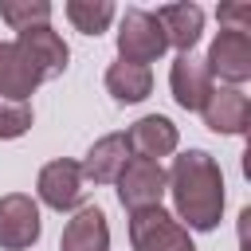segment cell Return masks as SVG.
<instances>
[{"label": "cell", "instance_id": "3957f363", "mask_svg": "<svg viewBox=\"0 0 251 251\" xmlns=\"http://www.w3.org/2000/svg\"><path fill=\"white\" fill-rule=\"evenodd\" d=\"M129 243L133 251H196L188 227L165 208L129 212Z\"/></svg>", "mask_w": 251, "mask_h": 251}, {"label": "cell", "instance_id": "4fadbf2b", "mask_svg": "<svg viewBox=\"0 0 251 251\" xmlns=\"http://www.w3.org/2000/svg\"><path fill=\"white\" fill-rule=\"evenodd\" d=\"M59 251H110V224H106V212L98 204H82L63 235H59Z\"/></svg>", "mask_w": 251, "mask_h": 251}, {"label": "cell", "instance_id": "9a60e30c", "mask_svg": "<svg viewBox=\"0 0 251 251\" xmlns=\"http://www.w3.org/2000/svg\"><path fill=\"white\" fill-rule=\"evenodd\" d=\"M106 90L114 102L122 106H133V102H145L149 90H153V71L149 67H137V63H110L106 67Z\"/></svg>", "mask_w": 251, "mask_h": 251}, {"label": "cell", "instance_id": "6da1fadb", "mask_svg": "<svg viewBox=\"0 0 251 251\" xmlns=\"http://www.w3.org/2000/svg\"><path fill=\"white\" fill-rule=\"evenodd\" d=\"M165 192H173L176 220L188 231H216L224 220V173L212 153L204 149H184L173 157L165 173Z\"/></svg>", "mask_w": 251, "mask_h": 251}, {"label": "cell", "instance_id": "7a4b0ae2", "mask_svg": "<svg viewBox=\"0 0 251 251\" xmlns=\"http://www.w3.org/2000/svg\"><path fill=\"white\" fill-rule=\"evenodd\" d=\"M165 51H169V43H165V31H161L157 16L145 12V8H126L122 20H118V59L149 67Z\"/></svg>", "mask_w": 251, "mask_h": 251}, {"label": "cell", "instance_id": "ac0fdd59", "mask_svg": "<svg viewBox=\"0 0 251 251\" xmlns=\"http://www.w3.org/2000/svg\"><path fill=\"white\" fill-rule=\"evenodd\" d=\"M0 20L20 35L27 27L51 24V4L47 0H0Z\"/></svg>", "mask_w": 251, "mask_h": 251}, {"label": "cell", "instance_id": "ba28073f", "mask_svg": "<svg viewBox=\"0 0 251 251\" xmlns=\"http://www.w3.org/2000/svg\"><path fill=\"white\" fill-rule=\"evenodd\" d=\"M204 126L212 133H227V137H243L251 126V98L239 86H212L204 110H200Z\"/></svg>", "mask_w": 251, "mask_h": 251}, {"label": "cell", "instance_id": "7c38bea8", "mask_svg": "<svg viewBox=\"0 0 251 251\" xmlns=\"http://www.w3.org/2000/svg\"><path fill=\"white\" fill-rule=\"evenodd\" d=\"M126 141H129V153H133V157L161 161V157L176 153L180 133H176V126H173L165 114H145V118H137V122L126 129Z\"/></svg>", "mask_w": 251, "mask_h": 251}, {"label": "cell", "instance_id": "52a82bcc", "mask_svg": "<svg viewBox=\"0 0 251 251\" xmlns=\"http://www.w3.org/2000/svg\"><path fill=\"white\" fill-rule=\"evenodd\" d=\"M43 231L39 204L27 192H8L0 196V247L4 251H27Z\"/></svg>", "mask_w": 251, "mask_h": 251}, {"label": "cell", "instance_id": "9c48e42d", "mask_svg": "<svg viewBox=\"0 0 251 251\" xmlns=\"http://www.w3.org/2000/svg\"><path fill=\"white\" fill-rule=\"evenodd\" d=\"M35 192H39V200H43L47 208H55V212L78 208V200H82V169H78V161H67V157L47 161V165L39 169Z\"/></svg>", "mask_w": 251, "mask_h": 251}, {"label": "cell", "instance_id": "d6986e66", "mask_svg": "<svg viewBox=\"0 0 251 251\" xmlns=\"http://www.w3.org/2000/svg\"><path fill=\"white\" fill-rule=\"evenodd\" d=\"M31 122H35V114H31L27 102H8V98H0V141L24 137V133L31 129Z\"/></svg>", "mask_w": 251, "mask_h": 251}, {"label": "cell", "instance_id": "30bf717a", "mask_svg": "<svg viewBox=\"0 0 251 251\" xmlns=\"http://www.w3.org/2000/svg\"><path fill=\"white\" fill-rule=\"evenodd\" d=\"M212 75H208V67H204V59L200 55H176L173 59V67H169V90H173V98H176V106L180 110H204V102H208V94H212Z\"/></svg>", "mask_w": 251, "mask_h": 251}, {"label": "cell", "instance_id": "ffe728a7", "mask_svg": "<svg viewBox=\"0 0 251 251\" xmlns=\"http://www.w3.org/2000/svg\"><path fill=\"white\" fill-rule=\"evenodd\" d=\"M220 24L227 31H251V4H224L220 8Z\"/></svg>", "mask_w": 251, "mask_h": 251}, {"label": "cell", "instance_id": "44dd1931", "mask_svg": "<svg viewBox=\"0 0 251 251\" xmlns=\"http://www.w3.org/2000/svg\"><path fill=\"white\" fill-rule=\"evenodd\" d=\"M0 51H4V43H0Z\"/></svg>", "mask_w": 251, "mask_h": 251}, {"label": "cell", "instance_id": "8fae6325", "mask_svg": "<svg viewBox=\"0 0 251 251\" xmlns=\"http://www.w3.org/2000/svg\"><path fill=\"white\" fill-rule=\"evenodd\" d=\"M153 16H157V24L165 31V43L176 47L180 55H192V47L204 35V8L184 0V4H161Z\"/></svg>", "mask_w": 251, "mask_h": 251}, {"label": "cell", "instance_id": "5b68a950", "mask_svg": "<svg viewBox=\"0 0 251 251\" xmlns=\"http://www.w3.org/2000/svg\"><path fill=\"white\" fill-rule=\"evenodd\" d=\"M12 47L27 59V67H31L39 78H59V75L67 71V63H71V47L63 43V35H59L51 24L20 31V35L12 39Z\"/></svg>", "mask_w": 251, "mask_h": 251}, {"label": "cell", "instance_id": "5bb4252c", "mask_svg": "<svg viewBox=\"0 0 251 251\" xmlns=\"http://www.w3.org/2000/svg\"><path fill=\"white\" fill-rule=\"evenodd\" d=\"M133 153H129V141H126V133H106V137H98L94 145H90V153L82 157V180H94V184H114L118 180V173L126 169V161H129Z\"/></svg>", "mask_w": 251, "mask_h": 251}, {"label": "cell", "instance_id": "e0dca14e", "mask_svg": "<svg viewBox=\"0 0 251 251\" xmlns=\"http://www.w3.org/2000/svg\"><path fill=\"white\" fill-rule=\"evenodd\" d=\"M114 16H118V8L110 0H67V20L82 35H102L114 24Z\"/></svg>", "mask_w": 251, "mask_h": 251}, {"label": "cell", "instance_id": "277c9868", "mask_svg": "<svg viewBox=\"0 0 251 251\" xmlns=\"http://www.w3.org/2000/svg\"><path fill=\"white\" fill-rule=\"evenodd\" d=\"M118 200L126 212H141V208H161V196H165V169L161 161H149V157H129L126 169L118 173Z\"/></svg>", "mask_w": 251, "mask_h": 251}, {"label": "cell", "instance_id": "8992f818", "mask_svg": "<svg viewBox=\"0 0 251 251\" xmlns=\"http://www.w3.org/2000/svg\"><path fill=\"white\" fill-rule=\"evenodd\" d=\"M212 82L224 78L227 86H239L251 78V35L247 31H227L220 27L212 47H208V59H204Z\"/></svg>", "mask_w": 251, "mask_h": 251}, {"label": "cell", "instance_id": "2e32d148", "mask_svg": "<svg viewBox=\"0 0 251 251\" xmlns=\"http://www.w3.org/2000/svg\"><path fill=\"white\" fill-rule=\"evenodd\" d=\"M39 82H43V78L27 67V59H24L12 43H4V51H0V98H8V102H27Z\"/></svg>", "mask_w": 251, "mask_h": 251}]
</instances>
